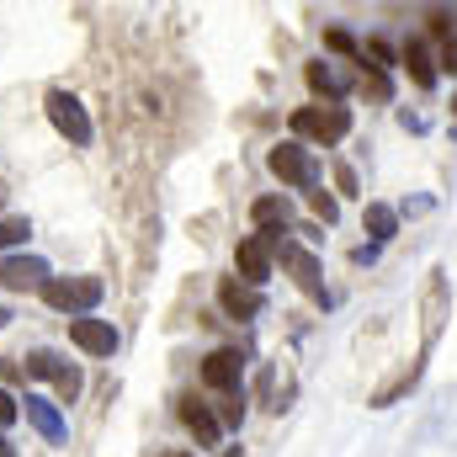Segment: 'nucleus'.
Segmentation results:
<instances>
[{"mask_svg": "<svg viewBox=\"0 0 457 457\" xmlns=\"http://www.w3.org/2000/svg\"><path fill=\"white\" fill-rule=\"evenodd\" d=\"M271 239V261H282L287 271H293V282L314 298V303H330V293H325V282H320V255L309 250V245H298L293 234H266Z\"/></svg>", "mask_w": 457, "mask_h": 457, "instance_id": "nucleus-1", "label": "nucleus"}, {"mask_svg": "<svg viewBox=\"0 0 457 457\" xmlns=\"http://www.w3.org/2000/svg\"><path fill=\"white\" fill-rule=\"evenodd\" d=\"M102 293H107V282H102V277H48L43 303H48V309H59V314H70V320H86V314L102 303Z\"/></svg>", "mask_w": 457, "mask_h": 457, "instance_id": "nucleus-2", "label": "nucleus"}, {"mask_svg": "<svg viewBox=\"0 0 457 457\" xmlns=\"http://www.w3.org/2000/svg\"><path fill=\"white\" fill-rule=\"evenodd\" d=\"M447 320H453V282L436 266V271H426V287H420V351H431L442 341Z\"/></svg>", "mask_w": 457, "mask_h": 457, "instance_id": "nucleus-3", "label": "nucleus"}, {"mask_svg": "<svg viewBox=\"0 0 457 457\" xmlns=\"http://www.w3.org/2000/svg\"><path fill=\"white\" fill-rule=\"evenodd\" d=\"M293 133L298 138H314V144H341L351 133V112L341 102H325V107H298L293 112Z\"/></svg>", "mask_w": 457, "mask_h": 457, "instance_id": "nucleus-4", "label": "nucleus"}, {"mask_svg": "<svg viewBox=\"0 0 457 457\" xmlns=\"http://www.w3.org/2000/svg\"><path fill=\"white\" fill-rule=\"evenodd\" d=\"M266 165H271V176L277 181H287V187H314L320 181V160L293 138V144H277L271 154H266Z\"/></svg>", "mask_w": 457, "mask_h": 457, "instance_id": "nucleus-5", "label": "nucleus"}, {"mask_svg": "<svg viewBox=\"0 0 457 457\" xmlns=\"http://www.w3.org/2000/svg\"><path fill=\"white\" fill-rule=\"evenodd\" d=\"M27 372H32V378H48V383L59 388V399H64V404H75V399H80V388H86L80 367H75V361H64V356H54V351H32V356H27Z\"/></svg>", "mask_w": 457, "mask_h": 457, "instance_id": "nucleus-6", "label": "nucleus"}, {"mask_svg": "<svg viewBox=\"0 0 457 457\" xmlns=\"http://www.w3.org/2000/svg\"><path fill=\"white\" fill-rule=\"evenodd\" d=\"M43 107H48V122H54L75 149H86V144H91V117H86V107H80L70 91H48V102H43Z\"/></svg>", "mask_w": 457, "mask_h": 457, "instance_id": "nucleus-7", "label": "nucleus"}, {"mask_svg": "<svg viewBox=\"0 0 457 457\" xmlns=\"http://www.w3.org/2000/svg\"><path fill=\"white\" fill-rule=\"evenodd\" d=\"M234 266H239L245 287H261V282L271 277V239H266V234H245V239L234 245Z\"/></svg>", "mask_w": 457, "mask_h": 457, "instance_id": "nucleus-8", "label": "nucleus"}, {"mask_svg": "<svg viewBox=\"0 0 457 457\" xmlns=\"http://www.w3.org/2000/svg\"><path fill=\"white\" fill-rule=\"evenodd\" d=\"M239 378H245V356L234 351V345H219L208 361H203V383L213 388V394H239Z\"/></svg>", "mask_w": 457, "mask_h": 457, "instance_id": "nucleus-9", "label": "nucleus"}, {"mask_svg": "<svg viewBox=\"0 0 457 457\" xmlns=\"http://www.w3.org/2000/svg\"><path fill=\"white\" fill-rule=\"evenodd\" d=\"M0 282L11 287V293H43L48 287V261H37V255H0Z\"/></svg>", "mask_w": 457, "mask_h": 457, "instance_id": "nucleus-10", "label": "nucleus"}, {"mask_svg": "<svg viewBox=\"0 0 457 457\" xmlns=\"http://www.w3.org/2000/svg\"><path fill=\"white\" fill-rule=\"evenodd\" d=\"M70 341L80 345L86 356H112L117 351V330L107 325V320H91V314H86V320H70Z\"/></svg>", "mask_w": 457, "mask_h": 457, "instance_id": "nucleus-11", "label": "nucleus"}, {"mask_svg": "<svg viewBox=\"0 0 457 457\" xmlns=\"http://www.w3.org/2000/svg\"><path fill=\"white\" fill-rule=\"evenodd\" d=\"M21 415L32 420V431H37L43 442H54V447L64 442V415H59V404H48L43 394H27V399H21Z\"/></svg>", "mask_w": 457, "mask_h": 457, "instance_id": "nucleus-12", "label": "nucleus"}, {"mask_svg": "<svg viewBox=\"0 0 457 457\" xmlns=\"http://www.w3.org/2000/svg\"><path fill=\"white\" fill-rule=\"evenodd\" d=\"M219 309H224L228 320H255L266 303H261V287H245V282L224 277V282H219Z\"/></svg>", "mask_w": 457, "mask_h": 457, "instance_id": "nucleus-13", "label": "nucleus"}, {"mask_svg": "<svg viewBox=\"0 0 457 457\" xmlns=\"http://www.w3.org/2000/svg\"><path fill=\"white\" fill-rule=\"evenodd\" d=\"M181 420H187V431L197 436V447H219L224 426H219V415H213L208 404H197V399H181Z\"/></svg>", "mask_w": 457, "mask_h": 457, "instance_id": "nucleus-14", "label": "nucleus"}, {"mask_svg": "<svg viewBox=\"0 0 457 457\" xmlns=\"http://www.w3.org/2000/svg\"><path fill=\"white\" fill-rule=\"evenodd\" d=\"M250 219H255V234H287L293 228V203L287 197H255Z\"/></svg>", "mask_w": 457, "mask_h": 457, "instance_id": "nucleus-15", "label": "nucleus"}, {"mask_svg": "<svg viewBox=\"0 0 457 457\" xmlns=\"http://www.w3.org/2000/svg\"><path fill=\"white\" fill-rule=\"evenodd\" d=\"M399 59H404V70H410V80H415L420 91H431V86H436V59H431V48H426L420 37H410Z\"/></svg>", "mask_w": 457, "mask_h": 457, "instance_id": "nucleus-16", "label": "nucleus"}, {"mask_svg": "<svg viewBox=\"0 0 457 457\" xmlns=\"http://www.w3.org/2000/svg\"><path fill=\"white\" fill-rule=\"evenodd\" d=\"M415 383H420V356H415L410 367H399V372H394L383 388H372V399H367V404H372V410H388V404H394V399H404Z\"/></svg>", "mask_w": 457, "mask_h": 457, "instance_id": "nucleus-17", "label": "nucleus"}, {"mask_svg": "<svg viewBox=\"0 0 457 457\" xmlns=\"http://www.w3.org/2000/svg\"><path fill=\"white\" fill-rule=\"evenodd\" d=\"M303 80H309V91H314V96H330V102H341L345 86H351L341 70H336V64H325V59H320V64H309V70H303Z\"/></svg>", "mask_w": 457, "mask_h": 457, "instance_id": "nucleus-18", "label": "nucleus"}, {"mask_svg": "<svg viewBox=\"0 0 457 457\" xmlns=\"http://www.w3.org/2000/svg\"><path fill=\"white\" fill-rule=\"evenodd\" d=\"M361 228L372 234V245L394 239V234H399V208H388V203H367V213H361Z\"/></svg>", "mask_w": 457, "mask_h": 457, "instance_id": "nucleus-19", "label": "nucleus"}, {"mask_svg": "<svg viewBox=\"0 0 457 457\" xmlns=\"http://www.w3.org/2000/svg\"><path fill=\"white\" fill-rule=\"evenodd\" d=\"M356 64H361V91H367L372 102H388V96H394V86H388V75H383V70H372V64H367V54H361Z\"/></svg>", "mask_w": 457, "mask_h": 457, "instance_id": "nucleus-20", "label": "nucleus"}, {"mask_svg": "<svg viewBox=\"0 0 457 457\" xmlns=\"http://www.w3.org/2000/svg\"><path fill=\"white\" fill-rule=\"evenodd\" d=\"M325 48H336V54H345V59H361L356 37H351V32H341V27H330V32H325Z\"/></svg>", "mask_w": 457, "mask_h": 457, "instance_id": "nucleus-21", "label": "nucleus"}, {"mask_svg": "<svg viewBox=\"0 0 457 457\" xmlns=\"http://www.w3.org/2000/svg\"><path fill=\"white\" fill-rule=\"evenodd\" d=\"M32 228H27V219H0V250H11V245H21Z\"/></svg>", "mask_w": 457, "mask_h": 457, "instance_id": "nucleus-22", "label": "nucleus"}, {"mask_svg": "<svg viewBox=\"0 0 457 457\" xmlns=\"http://www.w3.org/2000/svg\"><path fill=\"white\" fill-rule=\"evenodd\" d=\"M16 420H21V399H11V394L0 388V431H5V426H16Z\"/></svg>", "mask_w": 457, "mask_h": 457, "instance_id": "nucleus-23", "label": "nucleus"}, {"mask_svg": "<svg viewBox=\"0 0 457 457\" xmlns=\"http://www.w3.org/2000/svg\"><path fill=\"white\" fill-rule=\"evenodd\" d=\"M436 64H442L447 75H457V32H453V37H442V48H436Z\"/></svg>", "mask_w": 457, "mask_h": 457, "instance_id": "nucleus-24", "label": "nucleus"}, {"mask_svg": "<svg viewBox=\"0 0 457 457\" xmlns=\"http://www.w3.org/2000/svg\"><path fill=\"white\" fill-rule=\"evenodd\" d=\"M309 203H314V213H320L325 224H336V219H341V208H336V197H325V192H314Z\"/></svg>", "mask_w": 457, "mask_h": 457, "instance_id": "nucleus-25", "label": "nucleus"}, {"mask_svg": "<svg viewBox=\"0 0 457 457\" xmlns=\"http://www.w3.org/2000/svg\"><path fill=\"white\" fill-rule=\"evenodd\" d=\"M336 187H341L345 197H356V192H361V187H356V170H351V165H336Z\"/></svg>", "mask_w": 457, "mask_h": 457, "instance_id": "nucleus-26", "label": "nucleus"}, {"mask_svg": "<svg viewBox=\"0 0 457 457\" xmlns=\"http://www.w3.org/2000/svg\"><path fill=\"white\" fill-rule=\"evenodd\" d=\"M351 261H356V266H372V261H378V245H356Z\"/></svg>", "mask_w": 457, "mask_h": 457, "instance_id": "nucleus-27", "label": "nucleus"}, {"mask_svg": "<svg viewBox=\"0 0 457 457\" xmlns=\"http://www.w3.org/2000/svg\"><path fill=\"white\" fill-rule=\"evenodd\" d=\"M0 457H16V447H11V442H5V436H0Z\"/></svg>", "mask_w": 457, "mask_h": 457, "instance_id": "nucleus-28", "label": "nucleus"}, {"mask_svg": "<svg viewBox=\"0 0 457 457\" xmlns=\"http://www.w3.org/2000/svg\"><path fill=\"white\" fill-rule=\"evenodd\" d=\"M5 325H11V314H5V309H0V330H5Z\"/></svg>", "mask_w": 457, "mask_h": 457, "instance_id": "nucleus-29", "label": "nucleus"}, {"mask_svg": "<svg viewBox=\"0 0 457 457\" xmlns=\"http://www.w3.org/2000/svg\"><path fill=\"white\" fill-rule=\"evenodd\" d=\"M154 457H192V453H154Z\"/></svg>", "mask_w": 457, "mask_h": 457, "instance_id": "nucleus-30", "label": "nucleus"}, {"mask_svg": "<svg viewBox=\"0 0 457 457\" xmlns=\"http://www.w3.org/2000/svg\"><path fill=\"white\" fill-rule=\"evenodd\" d=\"M0 203H5V192H0Z\"/></svg>", "mask_w": 457, "mask_h": 457, "instance_id": "nucleus-31", "label": "nucleus"}]
</instances>
